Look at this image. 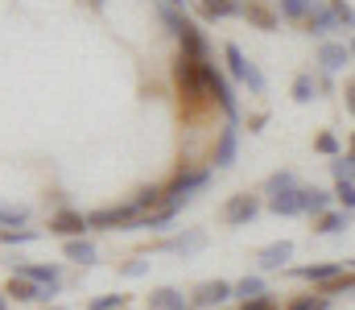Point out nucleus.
Here are the masks:
<instances>
[{
    "mask_svg": "<svg viewBox=\"0 0 355 310\" xmlns=\"http://www.w3.org/2000/svg\"><path fill=\"white\" fill-rule=\"evenodd\" d=\"M285 191H302V187H297V178H293L289 170H281V174H272V178H268V195H285Z\"/></svg>",
    "mask_w": 355,
    "mask_h": 310,
    "instance_id": "a878e982",
    "label": "nucleus"
},
{
    "mask_svg": "<svg viewBox=\"0 0 355 310\" xmlns=\"http://www.w3.org/2000/svg\"><path fill=\"white\" fill-rule=\"evenodd\" d=\"M162 199H170V195H162V191H157V187H145V191H141V195H137V199H132V207H137V211H141V215H149V211H153V207H157V211H162Z\"/></svg>",
    "mask_w": 355,
    "mask_h": 310,
    "instance_id": "393cba45",
    "label": "nucleus"
},
{
    "mask_svg": "<svg viewBox=\"0 0 355 310\" xmlns=\"http://www.w3.org/2000/svg\"><path fill=\"white\" fill-rule=\"evenodd\" d=\"M227 298H236V286H227V282H202L190 302H194V310H207V307H223Z\"/></svg>",
    "mask_w": 355,
    "mask_h": 310,
    "instance_id": "20e7f679",
    "label": "nucleus"
},
{
    "mask_svg": "<svg viewBox=\"0 0 355 310\" xmlns=\"http://www.w3.org/2000/svg\"><path fill=\"white\" fill-rule=\"evenodd\" d=\"M223 58H227V71H232L236 79H248V71H252V62L244 58V50H240L236 42H227V46H223Z\"/></svg>",
    "mask_w": 355,
    "mask_h": 310,
    "instance_id": "a211bd4d",
    "label": "nucleus"
},
{
    "mask_svg": "<svg viewBox=\"0 0 355 310\" xmlns=\"http://www.w3.org/2000/svg\"><path fill=\"white\" fill-rule=\"evenodd\" d=\"M33 240V232H4V244H25Z\"/></svg>",
    "mask_w": 355,
    "mask_h": 310,
    "instance_id": "e433bc0d",
    "label": "nucleus"
},
{
    "mask_svg": "<svg viewBox=\"0 0 355 310\" xmlns=\"http://www.w3.org/2000/svg\"><path fill=\"white\" fill-rule=\"evenodd\" d=\"M202 4V17H244V4L240 0H198Z\"/></svg>",
    "mask_w": 355,
    "mask_h": 310,
    "instance_id": "f3484780",
    "label": "nucleus"
},
{
    "mask_svg": "<svg viewBox=\"0 0 355 310\" xmlns=\"http://www.w3.org/2000/svg\"><path fill=\"white\" fill-rule=\"evenodd\" d=\"M297 277H302V282L331 286V282H339V277H343V265H302V269H297Z\"/></svg>",
    "mask_w": 355,
    "mask_h": 310,
    "instance_id": "f8f14e48",
    "label": "nucleus"
},
{
    "mask_svg": "<svg viewBox=\"0 0 355 310\" xmlns=\"http://www.w3.org/2000/svg\"><path fill=\"white\" fill-rule=\"evenodd\" d=\"M178 37H182V54H190V58L207 62V37L198 33V25H194V21H186V29H182Z\"/></svg>",
    "mask_w": 355,
    "mask_h": 310,
    "instance_id": "9d476101",
    "label": "nucleus"
},
{
    "mask_svg": "<svg viewBox=\"0 0 355 310\" xmlns=\"http://www.w3.org/2000/svg\"><path fill=\"white\" fill-rule=\"evenodd\" d=\"M91 4H95V8H99V4H103V0H91Z\"/></svg>",
    "mask_w": 355,
    "mask_h": 310,
    "instance_id": "79ce46f5",
    "label": "nucleus"
},
{
    "mask_svg": "<svg viewBox=\"0 0 355 310\" xmlns=\"http://www.w3.org/2000/svg\"><path fill=\"white\" fill-rule=\"evenodd\" d=\"M202 244H207L202 232H182V236H166L157 248H162V252H182V257H186V252H198Z\"/></svg>",
    "mask_w": 355,
    "mask_h": 310,
    "instance_id": "6e6552de",
    "label": "nucleus"
},
{
    "mask_svg": "<svg viewBox=\"0 0 355 310\" xmlns=\"http://www.w3.org/2000/svg\"><path fill=\"white\" fill-rule=\"evenodd\" d=\"M327 207H331V195H327V191H318V187H302V211H310V215H327Z\"/></svg>",
    "mask_w": 355,
    "mask_h": 310,
    "instance_id": "6ab92c4d",
    "label": "nucleus"
},
{
    "mask_svg": "<svg viewBox=\"0 0 355 310\" xmlns=\"http://www.w3.org/2000/svg\"><path fill=\"white\" fill-rule=\"evenodd\" d=\"M352 58H355V37H352Z\"/></svg>",
    "mask_w": 355,
    "mask_h": 310,
    "instance_id": "a19ab883",
    "label": "nucleus"
},
{
    "mask_svg": "<svg viewBox=\"0 0 355 310\" xmlns=\"http://www.w3.org/2000/svg\"><path fill=\"white\" fill-rule=\"evenodd\" d=\"M343 290H355V277L347 273V277H339V282H331L327 286V294H343Z\"/></svg>",
    "mask_w": 355,
    "mask_h": 310,
    "instance_id": "f704fd0d",
    "label": "nucleus"
},
{
    "mask_svg": "<svg viewBox=\"0 0 355 310\" xmlns=\"http://www.w3.org/2000/svg\"><path fill=\"white\" fill-rule=\"evenodd\" d=\"M202 79H207V96L223 107V116L227 120H240V107H236V92H232V83H227V75L223 71H215L211 62H202Z\"/></svg>",
    "mask_w": 355,
    "mask_h": 310,
    "instance_id": "f257e3e1",
    "label": "nucleus"
},
{
    "mask_svg": "<svg viewBox=\"0 0 355 310\" xmlns=\"http://www.w3.org/2000/svg\"><path fill=\"white\" fill-rule=\"evenodd\" d=\"M347 107L355 112V83H347Z\"/></svg>",
    "mask_w": 355,
    "mask_h": 310,
    "instance_id": "58836bf2",
    "label": "nucleus"
},
{
    "mask_svg": "<svg viewBox=\"0 0 355 310\" xmlns=\"http://www.w3.org/2000/svg\"><path fill=\"white\" fill-rule=\"evenodd\" d=\"M293 100L297 103L314 100V79H310V75H297V79H293Z\"/></svg>",
    "mask_w": 355,
    "mask_h": 310,
    "instance_id": "cd10ccee",
    "label": "nucleus"
},
{
    "mask_svg": "<svg viewBox=\"0 0 355 310\" xmlns=\"http://www.w3.org/2000/svg\"><path fill=\"white\" fill-rule=\"evenodd\" d=\"M87 223H91V227H124V232H128V227H137V223H141V211H137L132 203L103 207V211H91Z\"/></svg>",
    "mask_w": 355,
    "mask_h": 310,
    "instance_id": "f03ea898",
    "label": "nucleus"
},
{
    "mask_svg": "<svg viewBox=\"0 0 355 310\" xmlns=\"http://www.w3.org/2000/svg\"><path fill=\"white\" fill-rule=\"evenodd\" d=\"M91 310H124V294H103L91 302Z\"/></svg>",
    "mask_w": 355,
    "mask_h": 310,
    "instance_id": "7c9ffc66",
    "label": "nucleus"
},
{
    "mask_svg": "<svg viewBox=\"0 0 355 310\" xmlns=\"http://www.w3.org/2000/svg\"><path fill=\"white\" fill-rule=\"evenodd\" d=\"M318 62H322V71H327V75H335V71H343V67L352 62V46L322 42V50H318Z\"/></svg>",
    "mask_w": 355,
    "mask_h": 310,
    "instance_id": "0eeeda50",
    "label": "nucleus"
},
{
    "mask_svg": "<svg viewBox=\"0 0 355 310\" xmlns=\"http://www.w3.org/2000/svg\"><path fill=\"white\" fill-rule=\"evenodd\" d=\"M314 145H318V153H331V157L339 153V141H335V132H322V137H318Z\"/></svg>",
    "mask_w": 355,
    "mask_h": 310,
    "instance_id": "473e14b6",
    "label": "nucleus"
},
{
    "mask_svg": "<svg viewBox=\"0 0 355 310\" xmlns=\"http://www.w3.org/2000/svg\"><path fill=\"white\" fill-rule=\"evenodd\" d=\"M17 277H25V282H37V286H58V265H21L17 269Z\"/></svg>",
    "mask_w": 355,
    "mask_h": 310,
    "instance_id": "4468645a",
    "label": "nucleus"
},
{
    "mask_svg": "<svg viewBox=\"0 0 355 310\" xmlns=\"http://www.w3.org/2000/svg\"><path fill=\"white\" fill-rule=\"evenodd\" d=\"M277 8H281V17H289V21H306V17L314 12V0H277Z\"/></svg>",
    "mask_w": 355,
    "mask_h": 310,
    "instance_id": "5701e85b",
    "label": "nucleus"
},
{
    "mask_svg": "<svg viewBox=\"0 0 355 310\" xmlns=\"http://www.w3.org/2000/svg\"><path fill=\"white\" fill-rule=\"evenodd\" d=\"M347 227V211H327L322 219H318V232H327V236H335V232H343Z\"/></svg>",
    "mask_w": 355,
    "mask_h": 310,
    "instance_id": "bb28decb",
    "label": "nucleus"
},
{
    "mask_svg": "<svg viewBox=\"0 0 355 310\" xmlns=\"http://www.w3.org/2000/svg\"><path fill=\"white\" fill-rule=\"evenodd\" d=\"M162 8H182V0H157Z\"/></svg>",
    "mask_w": 355,
    "mask_h": 310,
    "instance_id": "ea45409f",
    "label": "nucleus"
},
{
    "mask_svg": "<svg viewBox=\"0 0 355 310\" xmlns=\"http://www.w3.org/2000/svg\"><path fill=\"white\" fill-rule=\"evenodd\" d=\"M335 199L343 203V211H355V182H335Z\"/></svg>",
    "mask_w": 355,
    "mask_h": 310,
    "instance_id": "c85d7f7f",
    "label": "nucleus"
},
{
    "mask_svg": "<svg viewBox=\"0 0 355 310\" xmlns=\"http://www.w3.org/2000/svg\"><path fill=\"white\" fill-rule=\"evenodd\" d=\"M145 269H149V265H145V261H128V265H124V277H141V273H145Z\"/></svg>",
    "mask_w": 355,
    "mask_h": 310,
    "instance_id": "4c0bfd02",
    "label": "nucleus"
},
{
    "mask_svg": "<svg viewBox=\"0 0 355 310\" xmlns=\"http://www.w3.org/2000/svg\"><path fill=\"white\" fill-rule=\"evenodd\" d=\"M8 294H12L17 302H37L42 286H37V282H25V277H12V282H8Z\"/></svg>",
    "mask_w": 355,
    "mask_h": 310,
    "instance_id": "412c9836",
    "label": "nucleus"
},
{
    "mask_svg": "<svg viewBox=\"0 0 355 310\" xmlns=\"http://www.w3.org/2000/svg\"><path fill=\"white\" fill-rule=\"evenodd\" d=\"M236 298H244V302L265 298V277H244V282H236Z\"/></svg>",
    "mask_w": 355,
    "mask_h": 310,
    "instance_id": "b1692460",
    "label": "nucleus"
},
{
    "mask_svg": "<svg viewBox=\"0 0 355 310\" xmlns=\"http://www.w3.org/2000/svg\"><path fill=\"white\" fill-rule=\"evenodd\" d=\"M352 149H355V137H352Z\"/></svg>",
    "mask_w": 355,
    "mask_h": 310,
    "instance_id": "c03bdc74",
    "label": "nucleus"
},
{
    "mask_svg": "<svg viewBox=\"0 0 355 310\" xmlns=\"http://www.w3.org/2000/svg\"><path fill=\"white\" fill-rule=\"evenodd\" d=\"M289 257H293V244H289V240H277V244H265V248L257 252L261 269H281V265H285Z\"/></svg>",
    "mask_w": 355,
    "mask_h": 310,
    "instance_id": "9b49d317",
    "label": "nucleus"
},
{
    "mask_svg": "<svg viewBox=\"0 0 355 310\" xmlns=\"http://www.w3.org/2000/svg\"><path fill=\"white\" fill-rule=\"evenodd\" d=\"M322 307H327L322 298H297V302H289L285 310H322Z\"/></svg>",
    "mask_w": 355,
    "mask_h": 310,
    "instance_id": "72a5a7b5",
    "label": "nucleus"
},
{
    "mask_svg": "<svg viewBox=\"0 0 355 310\" xmlns=\"http://www.w3.org/2000/svg\"><path fill=\"white\" fill-rule=\"evenodd\" d=\"M331 8H335L339 25H347V29H355V8L347 4V0H331Z\"/></svg>",
    "mask_w": 355,
    "mask_h": 310,
    "instance_id": "c756f323",
    "label": "nucleus"
},
{
    "mask_svg": "<svg viewBox=\"0 0 355 310\" xmlns=\"http://www.w3.org/2000/svg\"><path fill=\"white\" fill-rule=\"evenodd\" d=\"M0 219H4V232H17V227L25 223V211H21V207H17V211H12V207H4V215H0Z\"/></svg>",
    "mask_w": 355,
    "mask_h": 310,
    "instance_id": "2f4dec72",
    "label": "nucleus"
},
{
    "mask_svg": "<svg viewBox=\"0 0 355 310\" xmlns=\"http://www.w3.org/2000/svg\"><path fill=\"white\" fill-rule=\"evenodd\" d=\"M46 310H62V307H46Z\"/></svg>",
    "mask_w": 355,
    "mask_h": 310,
    "instance_id": "37998d69",
    "label": "nucleus"
},
{
    "mask_svg": "<svg viewBox=\"0 0 355 310\" xmlns=\"http://www.w3.org/2000/svg\"><path fill=\"white\" fill-rule=\"evenodd\" d=\"M149 310H194V302L190 298H182L178 290H157V294H149Z\"/></svg>",
    "mask_w": 355,
    "mask_h": 310,
    "instance_id": "ddd939ff",
    "label": "nucleus"
},
{
    "mask_svg": "<svg viewBox=\"0 0 355 310\" xmlns=\"http://www.w3.org/2000/svg\"><path fill=\"white\" fill-rule=\"evenodd\" d=\"M252 215H257V199L252 195H232L227 207H223V219L227 223H248Z\"/></svg>",
    "mask_w": 355,
    "mask_h": 310,
    "instance_id": "1a4fd4ad",
    "label": "nucleus"
},
{
    "mask_svg": "<svg viewBox=\"0 0 355 310\" xmlns=\"http://www.w3.org/2000/svg\"><path fill=\"white\" fill-rule=\"evenodd\" d=\"M268 207L277 215H302V191H285V195H272Z\"/></svg>",
    "mask_w": 355,
    "mask_h": 310,
    "instance_id": "aec40b11",
    "label": "nucleus"
},
{
    "mask_svg": "<svg viewBox=\"0 0 355 310\" xmlns=\"http://www.w3.org/2000/svg\"><path fill=\"white\" fill-rule=\"evenodd\" d=\"M87 215H79V211H58L54 219H50V232L54 236H67V240H83V232H87Z\"/></svg>",
    "mask_w": 355,
    "mask_h": 310,
    "instance_id": "39448f33",
    "label": "nucleus"
},
{
    "mask_svg": "<svg viewBox=\"0 0 355 310\" xmlns=\"http://www.w3.org/2000/svg\"><path fill=\"white\" fill-rule=\"evenodd\" d=\"M244 310H277V302H272V298H257V302H244Z\"/></svg>",
    "mask_w": 355,
    "mask_h": 310,
    "instance_id": "c9c22d12",
    "label": "nucleus"
},
{
    "mask_svg": "<svg viewBox=\"0 0 355 310\" xmlns=\"http://www.w3.org/2000/svg\"><path fill=\"white\" fill-rule=\"evenodd\" d=\"M244 17H248V21H252L257 29H265V33H272V29H277V12H272V8H265L261 0H248Z\"/></svg>",
    "mask_w": 355,
    "mask_h": 310,
    "instance_id": "dca6fc26",
    "label": "nucleus"
},
{
    "mask_svg": "<svg viewBox=\"0 0 355 310\" xmlns=\"http://www.w3.org/2000/svg\"><path fill=\"white\" fill-rule=\"evenodd\" d=\"M207 182H211V170H182V174H178V178H174V187L166 191V195H170L166 203H170V207H174V211H178V207L186 203V199H190L194 191H202Z\"/></svg>",
    "mask_w": 355,
    "mask_h": 310,
    "instance_id": "7ed1b4c3",
    "label": "nucleus"
},
{
    "mask_svg": "<svg viewBox=\"0 0 355 310\" xmlns=\"http://www.w3.org/2000/svg\"><path fill=\"white\" fill-rule=\"evenodd\" d=\"M236 137H240V124L227 120L223 132H219V141H215V166H219V170H227V166L236 162Z\"/></svg>",
    "mask_w": 355,
    "mask_h": 310,
    "instance_id": "423d86ee",
    "label": "nucleus"
},
{
    "mask_svg": "<svg viewBox=\"0 0 355 310\" xmlns=\"http://www.w3.org/2000/svg\"><path fill=\"white\" fill-rule=\"evenodd\" d=\"M306 25H310V33H318V37H327L335 25H339V17H335V8H318L314 4V12L306 17Z\"/></svg>",
    "mask_w": 355,
    "mask_h": 310,
    "instance_id": "2eb2a0df",
    "label": "nucleus"
},
{
    "mask_svg": "<svg viewBox=\"0 0 355 310\" xmlns=\"http://www.w3.org/2000/svg\"><path fill=\"white\" fill-rule=\"evenodd\" d=\"M67 261L95 265V244H91V240H67Z\"/></svg>",
    "mask_w": 355,
    "mask_h": 310,
    "instance_id": "4be33fe9",
    "label": "nucleus"
}]
</instances>
